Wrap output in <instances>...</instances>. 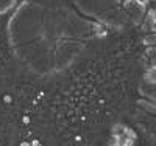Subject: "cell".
I'll use <instances>...</instances> for the list:
<instances>
[{
	"mask_svg": "<svg viewBox=\"0 0 156 146\" xmlns=\"http://www.w3.org/2000/svg\"><path fill=\"white\" fill-rule=\"evenodd\" d=\"M154 2H156V0H154Z\"/></svg>",
	"mask_w": 156,
	"mask_h": 146,
	"instance_id": "4",
	"label": "cell"
},
{
	"mask_svg": "<svg viewBox=\"0 0 156 146\" xmlns=\"http://www.w3.org/2000/svg\"><path fill=\"white\" fill-rule=\"evenodd\" d=\"M154 67H156V65H154Z\"/></svg>",
	"mask_w": 156,
	"mask_h": 146,
	"instance_id": "5",
	"label": "cell"
},
{
	"mask_svg": "<svg viewBox=\"0 0 156 146\" xmlns=\"http://www.w3.org/2000/svg\"><path fill=\"white\" fill-rule=\"evenodd\" d=\"M125 131H126V127H123V126H115L112 129V134H114V137H120L125 134Z\"/></svg>",
	"mask_w": 156,
	"mask_h": 146,
	"instance_id": "3",
	"label": "cell"
},
{
	"mask_svg": "<svg viewBox=\"0 0 156 146\" xmlns=\"http://www.w3.org/2000/svg\"><path fill=\"white\" fill-rule=\"evenodd\" d=\"M147 61L151 65H156V48H148L147 50Z\"/></svg>",
	"mask_w": 156,
	"mask_h": 146,
	"instance_id": "2",
	"label": "cell"
},
{
	"mask_svg": "<svg viewBox=\"0 0 156 146\" xmlns=\"http://www.w3.org/2000/svg\"><path fill=\"white\" fill-rule=\"evenodd\" d=\"M145 79L148 83H156V67H150L145 73Z\"/></svg>",
	"mask_w": 156,
	"mask_h": 146,
	"instance_id": "1",
	"label": "cell"
}]
</instances>
